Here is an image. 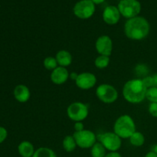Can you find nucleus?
Listing matches in <instances>:
<instances>
[{
	"instance_id": "17",
	"label": "nucleus",
	"mask_w": 157,
	"mask_h": 157,
	"mask_svg": "<svg viewBox=\"0 0 157 157\" xmlns=\"http://www.w3.org/2000/svg\"><path fill=\"white\" fill-rule=\"evenodd\" d=\"M62 146L64 150L67 153H71L78 147L73 135H67V136H66L64 138V140H63Z\"/></svg>"
},
{
	"instance_id": "10",
	"label": "nucleus",
	"mask_w": 157,
	"mask_h": 157,
	"mask_svg": "<svg viewBox=\"0 0 157 157\" xmlns=\"http://www.w3.org/2000/svg\"><path fill=\"white\" fill-rule=\"evenodd\" d=\"M95 48L100 55L110 57L113 51V41L108 35H101L95 42Z\"/></svg>"
},
{
	"instance_id": "12",
	"label": "nucleus",
	"mask_w": 157,
	"mask_h": 157,
	"mask_svg": "<svg viewBox=\"0 0 157 157\" xmlns=\"http://www.w3.org/2000/svg\"><path fill=\"white\" fill-rule=\"evenodd\" d=\"M121 14L117 7L114 6H108L103 12V19L104 22L110 25L117 24L120 21Z\"/></svg>"
},
{
	"instance_id": "5",
	"label": "nucleus",
	"mask_w": 157,
	"mask_h": 157,
	"mask_svg": "<svg viewBox=\"0 0 157 157\" xmlns=\"http://www.w3.org/2000/svg\"><path fill=\"white\" fill-rule=\"evenodd\" d=\"M117 8L122 16L130 19L140 13L141 4L138 0H121Z\"/></svg>"
},
{
	"instance_id": "18",
	"label": "nucleus",
	"mask_w": 157,
	"mask_h": 157,
	"mask_svg": "<svg viewBox=\"0 0 157 157\" xmlns=\"http://www.w3.org/2000/svg\"><path fill=\"white\" fill-rule=\"evenodd\" d=\"M107 150L100 142H97L90 148V154L92 157H104L106 156Z\"/></svg>"
},
{
	"instance_id": "8",
	"label": "nucleus",
	"mask_w": 157,
	"mask_h": 157,
	"mask_svg": "<svg viewBox=\"0 0 157 157\" xmlns=\"http://www.w3.org/2000/svg\"><path fill=\"white\" fill-rule=\"evenodd\" d=\"M78 147L81 149H90L97 143V135L93 131L85 130L75 132L73 134Z\"/></svg>"
},
{
	"instance_id": "1",
	"label": "nucleus",
	"mask_w": 157,
	"mask_h": 157,
	"mask_svg": "<svg viewBox=\"0 0 157 157\" xmlns=\"http://www.w3.org/2000/svg\"><path fill=\"white\" fill-rule=\"evenodd\" d=\"M150 30L149 21L144 17L139 15L127 19L124 25L126 36L134 41H140L147 38L150 33Z\"/></svg>"
},
{
	"instance_id": "21",
	"label": "nucleus",
	"mask_w": 157,
	"mask_h": 157,
	"mask_svg": "<svg viewBox=\"0 0 157 157\" xmlns=\"http://www.w3.org/2000/svg\"><path fill=\"white\" fill-rule=\"evenodd\" d=\"M110 57L106 55H99L94 60V65L98 69H104L110 64Z\"/></svg>"
},
{
	"instance_id": "11",
	"label": "nucleus",
	"mask_w": 157,
	"mask_h": 157,
	"mask_svg": "<svg viewBox=\"0 0 157 157\" xmlns=\"http://www.w3.org/2000/svg\"><path fill=\"white\" fill-rule=\"evenodd\" d=\"M75 84L81 90H89L96 85L97 77L90 72H82L78 75Z\"/></svg>"
},
{
	"instance_id": "22",
	"label": "nucleus",
	"mask_w": 157,
	"mask_h": 157,
	"mask_svg": "<svg viewBox=\"0 0 157 157\" xmlns=\"http://www.w3.org/2000/svg\"><path fill=\"white\" fill-rule=\"evenodd\" d=\"M43 64H44V68L48 71H52L59 66L56 58L52 56L46 57L43 61Z\"/></svg>"
},
{
	"instance_id": "20",
	"label": "nucleus",
	"mask_w": 157,
	"mask_h": 157,
	"mask_svg": "<svg viewBox=\"0 0 157 157\" xmlns=\"http://www.w3.org/2000/svg\"><path fill=\"white\" fill-rule=\"evenodd\" d=\"M130 144L136 147H142L145 143V137L141 132L136 131L130 138Z\"/></svg>"
},
{
	"instance_id": "31",
	"label": "nucleus",
	"mask_w": 157,
	"mask_h": 157,
	"mask_svg": "<svg viewBox=\"0 0 157 157\" xmlns=\"http://www.w3.org/2000/svg\"><path fill=\"white\" fill-rule=\"evenodd\" d=\"M94 4H101V3L104 2L105 0H91Z\"/></svg>"
},
{
	"instance_id": "15",
	"label": "nucleus",
	"mask_w": 157,
	"mask_h": 157,
	"mask_svg": "<svg viewBox=\"0 0 157 157\" xmlns=\"http://www.w3.org/2000/svg\"><path fill=\"white\" fill-rule=\"evenodd\" d=\"M55 58L58 61V65L64 67L71 65L73 61L71 54L67 50H60L56 54Z\"/></svg>"
},
{
	"instance_id": "4",
	"label": "nucleus",
	"mask_w": 157,
	"mask_h": 157,
	"mask_svg": "<svg viewBox=\"0 0 157 157\" xmlns=\"http://www.w3.org/2000/svg\"><path fill=\"white\" fill-rule=\"evenodd\" d=\"M97 139L110 152H117L122 146V139L114 132L100 133L97 136Z\"/></svg>"
},
{
	"instance_id": "29",
	"label": "nucleus",
	"mask_w": 157,
	"mask_h": 157,
	"mask_svg": "<svg viewBox=\"0 0 157 157\" xmlns=\"http://www.w3.org/2000/svg\"><path fill=\"white\" fill-rule=\"evenodd\" d=\"M145 157H157V154L154 151L151 150V151L148 152V153L146 154Z\"/></svg>"
},
{
	"instance_id": "23",
	"label": "nucleus",
	"mask_w": 157,
	"mask_h": 157,
	"mask_svg": "<svg viewBox=\"0 0 157 157\" xmlns=\"http://www.w3.org/2000/svg\"><path fill=\"white\" fill-rule=\"evenodd\" d=\"M146 98L150 103H157V87H152L147 88Z\"/></svg>"
},
{
	"instance_id": "7",
	"label": "nucleus",
	"mask_w": 157,
	"mask_h": 157,
	"mask_svg": "<svg viewBox=\"0 0 157 157\" xmlns=\"http://www.w3.org/2000/svg\"><path fill=\"white\" fill-rule=\"evenodd\" d=\"M96 96L104 104H113L117 100L119 94L117 90L113 85L102 84L97 87Z\"/></svg>"
},
{
	"instance_id": "25",
	"label": "nucleus",
	"mask_w": 157,
	"mask_h": 157,
	"mask_svg": "<svg viewBox=\"0 0 157 157\" xmlns=\"http://www.w3.org/2000/svg\"><path fill=\"white\" fill-rule=\"evenodd\" d=\"M8 132L6 128L3 127H0V144L4 142L6 139L7 138Z\"/></svg>"
},
{
	"instance_id": "24",
	"label": "nucleus",
	"mask_w": 157,
	"mask_h": 157,
	"mask_svg": "<svg viewBox=\"0 0 157 157\" xmlns=\"http://www.w3.org/2000/svg\"><path fill=\"white\" fill-rule=\"evenodd\" d=\"M149 113L153 117H157V103H150L149 105Z\"/></svg>"
},
{
	"instance_id": "30",
	"label": "nucleus",
	"mask_w": 157,
	"mask_h": 157,
	"mask_svg": "<svg viewBox=\"0 0 157 157\" xmlns=\"http://www.w3.org/2000/svg\"><path fill=\"white\" fill-rule=\"evenodd\" d=\"M78 74L75 73V72H74L73 74H71V75H70V77H71V79H72V80H75V81L77 79V78H78Z\"/></svg>"
},
{
	"instance_id": "27",
	"label": "nucleus",
	"mask_w": 157,
	"mask_h": 157,
	"mask_svg": "<svg viewBox=\"0 0 157 157\" xmlns=\"http://www.w3.org/2000/svg\"><path fill=\"white\" fill-rule=\"evenodd\" d=\"M150 87H157V75L150 77Z\"/></svg>"
},
{
	"instance_id": "9",
	"label": "nucleus",
	"mask_w": 157,
	"mask_h": 157,
	"mask_svg": "<svg viewBox=\"0 0 157 157\" xmlns=\"http://www.w3.org/2000/svg\"><path fill=\"white\" fill-rule=\"evenodd\" d=\"M95 12V4L91 0H81L74 6L73 12L81 19H88Z\"/></svg>"
},
{
	"instance_id": "14",
	"label": "nucleus",
	"mask_w": 157,
	"mask_h": 157,
	"mask_svg": "<svg viewBox=\"0 0 157 157\" xmlns=\"http://www.w3.org/2000/svg\"><path fill=\"white\" fill-rule=\"evenodd\" d=\"M14 97L20 103H25L30 99L31 92L29 87L24 84H18L14 89Z\"/></svg>"
},
{
	"instance_id": "32",
	"label": "nucleus",
	"mask_w": 157,
	"mask_h": 157,
	"mask_svg": "<svg viewBox=\"0 0 157 157\" xmlns=\"http://www.w3.org/2000/svg\"><path fill=\"white\" fill-rule=\"evenodd\" d=\"M152 150H153V151H154L155 153H156L157 154V144H156V145L153 146V148H152Z\"/></svg>"
},
{
	"instance_id": "3",
	"label": "nucleus",
	"mask_w": 157,
	"mask_h": 157,
	"mask_svg": "<svg viewBox=\"0 0 157 157\" xmlns=\"http://www.w3.org/2000/svg\"><path fill=\"white\" fill-rule=\"evenodd\" d=\"M136 131V124L130 115L120 116L113 125V132L121 139H128Z\"/></svg>"
},
{
	"instance_id": "2",
	"label": "nucleus",
	"mask_w": 157,
	"mask_h": 157,
	"mask_svg": "<svg viewBox=\"0 0 157 157\" xmlns=\"http://www.w3.org/2000/svg\"><path fill=\"white\" fill-rule=\"evenodd\" d=\"M147 87L143 80L132 79L127 81L123 87L124 99L131 104H139L146 99Z\"/></svg>"
},
{
	"instance_id": "28",
	"label": "nucleus",
	"mask_w": 157,
	"mask_h": 157,
	"mask_svg": "<svg viewBox=\"0 0 157 157\" xmlns=\"http://www.w3.org/2000/svg\"><path fill=\"white\" fill-rule=\"evenodd\" d=\"M104 157H122V156L118 152H110V153H107Z\"/></svg>"
},
{
	"instance_id": "6",
	"label": "nucleus",
	"mask_w": 157,
	"mask_h": 157,
	"mask_svg": "<svg viewBox=\"0 0 157 157\" xmlns=\"http://www.w3.org/2000/svg\"><path fill=\"white\" fill-rule=\"evenodd\" d=\"M88 113L87 106L80 101L71 103L67 109V117L75 122H82L87 117Z\"/></svg>"
},
{
	"instance_id": "19",
	"label": "nucleus",
	"mask_w": 157,
	"mask_h": 157,
	"mask_svg": "<svg viewBox=\"0 0 157 157\" xmlns=\"http://www.w3.org/2000/svg\"><path fill=\"white\" fill-rule=\"evenodd\" d=\"M32 157H58L56 153L48 147H40L35 150Z\"/></svg>"
},
{
	"instance_id": "13",
	"label": "nucleus",
	"mask_w": 157,
	"mask_h": 157,
	"mask_svg": "<svg viewBox=\"0 0 157 157\" xmlns=\"http://www.w3.org/2000/svg\"><path fill=\"white\" fill-rule=\"evenodd\" d=\"M70 78V74L67 67L58 66L51 73V81L56 85L64 84Z\"/></svg>"
},
{
	"instance_id": "16",
	"label": "nucleus",
	"mask_w": 157,
	"mask_h": 157,
	"mask_svg": "<svg viewBox=\"0 0 157 157\" xmlns=\"http://www.w3.org/2000/svg\"><path fill=\"white\" fill-rule=\"evenodd\" d=\"M18 151L21 157H32L35 150L33 144L29 141L24 140L18 146Z\"/></svg>"
},
{
	"instance_id": "26",
	"label": "nucleus",
	"mask_w": 157,
	"mask_h": 157,
	"mask_svg": "<svg viewBox=\"0 0 157 157\" xmlns=\"http://www.w3.org/2000/svg\"><path fill=\"white\" fill-rule=\"evenodd\" d=\"M75 132H80L84 130V124L82 122H75L74 125Z\"/></svg>"
}]
</instances>
